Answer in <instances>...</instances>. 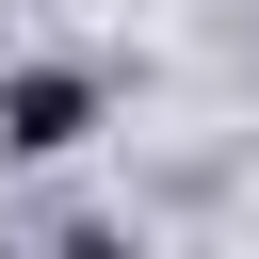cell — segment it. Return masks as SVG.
I'll list each match as a JSON object with an SVG mask.
<instances>
[{"label":"cell","mask_w":259,"mask_h":259,"mask_svg":"<svg viewBox=\"0 0 259 259\" xmlns=\"http://www.w3.org/2000/svg\"><path fill=\"white\" fill-rule=\"evenodd\" d=\"M81 130H97V81H81V65H16V81H0V146H16V162H65Z\"/></svg>","instance_id":"6da1fadb"},{"label":"cell","mask_w":259,"mask_h":259,"mask_svg":"<svg viewBox=\"0 0 259 259\" xmlns=\"http://www.w3.org/2000/svg\"><path fill=\"white\" fill-rule=\"evenodd\" d=\"M49 259H130V227H65V243H49Z\"/></svg>","instance_id":"7a4b0ae2"}]
</instances>
